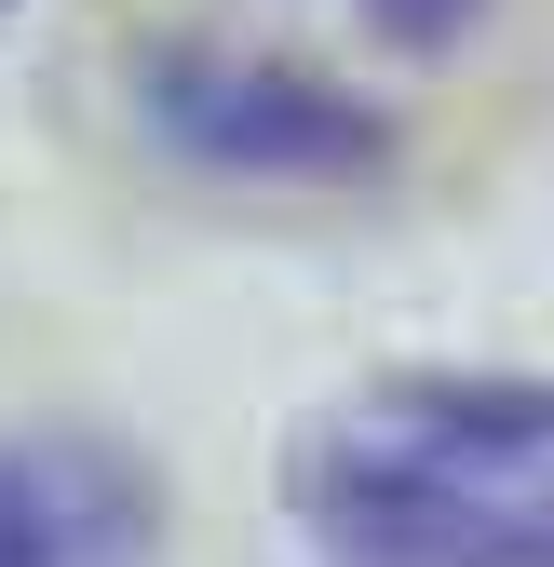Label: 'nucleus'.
I'll return each instance as SVG.
<instances>
[{"label":"nucleus","mask_w":554,"mask_h":567,"mask_svg":"<svg viewBox=\"0 0 554 567\" xmlns=\"http://www.w3.org/2000/svg\"><path fill=\"white\" fill-rule=\"evenodd\" d=\"M325 567H554V379H379L298 446Z\"/></svg>","instance_id":"obj_1"},{"label":"nucleus","mask_w":554,"mask_h":567,"mask_svg":"<svg viewBox=\"0 0 554 567\" xmlns=\"http://www.w3.org/2000/svg\"><path fill=\"white\" fill-rule=\"evenodd\" d=\"M150 109H163L176 150L257 163V176H366L379 163V122L352 95L298 82V68H244V54H163L150 68Z\"/></svg>","instance_id":"obj_2"},{"label":"nucleus","mask_w":554,"mask_h":567,"mask_svg":"<svg viewBox=\"0 0 554 567\" xmlns=\"http://www.w3.org/2000/svg\"><path fill=\"white\" fill-rule=\"evenodd\" d=\"M0 567H68V514H54V486L0 460Z\"/></svg>","instance_id":"obj_3"},{"label":"nucleus","mask_w":554,"mask_h":567,"mask_svg":"<svg viewBox=\"0 0 554 567\" xmlns=\"http://www.w3.org/2000/svg\"><path fill=\"white\" fill-rule=\"evenodd\" d=\"M366 14H379L392 41H460V28H473V0H366Z\"/></svg>","instance_id":"obj_4"}]
</instances>
